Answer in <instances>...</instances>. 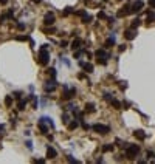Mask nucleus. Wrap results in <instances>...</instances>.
Segmentation results:
<instances>
[{"label": "nucleus", "mask_w": 155, "mask_h": 164, "mask_svg": "<svg viewBox=\"0 0 155 164\" xmlns=\"http://www.w3.org/2000/svg\"><path fill=\"white\" fill-rule=\"evenodd\" d=\"M123 147L126 149V155H127L129 159H133L138 153H140V146H137V144H129V142H124Z\"/></svg>", "instance_id": "nucleus-1"}, {"label": "nucleus", "mask_w": 155, "mask_h": 164, "mask_svg": "<svg viewBox=\"0 0 155 164\" xmlns=\"http://www.w3.org/2000/svg\"><path fill=\"white\" fill-rule=\"evenodd\" d=\"M95 56L98 57V64H101V65H106V64H107V60L112 57V56H110V53H109V51H106L104 48L98 50V51L95 53Z\"/></svg>", "instance_id": "nucleus-2"}, {"label": "nucleus", "mask_w": 155, "mask_h": 164, "mask_svg": "<svg viewBox=\"0 0 155 164\" xmlns=\"http://www.w3.org/2000/svg\"><path fill=\"white\" fill-rule=\"evenodd\" d=\"M91 129L95 130V132H98V133H101V135H107L109 132H110V127L109 125H104V124H93L91 125Z\"/></svg>", "instance_id": "nucleus-3"}, {"label": "nucleus", "mask_w": 155, "mask_h": 164, "mask_svg": "<svg viewBox=\"0 0 155 164\" xmlns=\"http://www.w3.org/2000/svg\"><path fill=\"white\" fill-rule=\"evenodd\" d=\"M50 62V53L47 50H40L39 51V64L40 65H47Z\"/></svg>", "instance_id": "nucleus-4"}, {"label": "nucleus", "mask_w": 155, "mask_h": 164, "mask_svg": "<svg viewBox=\"0 0 155 164\" xmlns=\"http://www.w3.org/2000/svg\"><path fill=\"white\" fill-rule=\"evenodd\" d=\"M56 81H54V78L51 79V81H47V84L44 85V90H45V93H51V91L56 90Z\"/></svg>", "instance_id": "nucleus-5"}, {"label": "nucleus", "mask_w": 155, "mask_h": 164, "mask_svg": "<svg viewBox=\"0 0 155 164\" xmlns=\"http://www.w3.org/2000/svg\"><path fill=\"white\" fill-rule=\"evenodd\" d=\"M74 95H76V88L72 87V88L68 90V87L64 85V98H65V99H72Z\"/></svg>", "instance_id": "nucleus-6"}, {"label": "nucleus", "mask_w": 155, "mask_h": 164, "mask_svg": "<svg viewBox=\"0 0 155 164\" xmlns=\"http://www.w3.org/2000/svg\"><path fill=\"white\" fill-rule=\"evenodd\" d=\"M54 20H56V17H54V12H47V14L44 16V23L45 25H53Z\"/></svg>", "instance_id": "nucleus-7"}, {"label": "nucleus", "mask_w": 155, "mask_h": 164, "mask_svg": "<svg viewBox=\"0 0 155 164\" xmlns=\"http://www.w3.org/2000/svg\"><path fill=\"white\" fill-rule=\"evenodd\" d=\"M135 37H137L135 28H130V29H127V31H124V39L126 40H133Z\"/></svg>", "instance_id": "nucleus-8"}, {"label": "nucleus", "mask_w": 155, "mask_h": 164, "mask_svg": "<svg viewBox=\"0 0 155 164\" xmlns=\"http://www.w3.org/2000/svg\"><path fill=\"white\" fill-rule=\"evenodd\" d=\"M133 136H135L137 139H140V141H144L146 138H147V135H146L143 130H135V132H133Z\"/></svg>", "instance_id": "nucleus-9"}, {"label": "nucleus", "mask_w": 155, "mask_h": 164, "mask_svg": "<svg viewBox=\"0 0 155 164\" xmlns=\"http://www.w3.org/2000/svg\"><path fill=\"white\" fill-rule=\"evenodd\" d=\"M56 156H57V152L53 149L51 146H48V147H47V158H50V159H54Z\"/></svg>", "instance_id": "nucleus-10"}, {"label": "nucleus", "mask_w": 155, "mask_h": 164, "mask_svg": "<svg viewBox=\"0 0 155 164\" xmlns=\"http://www.w3.org/2000/svg\"><path fill=\"white\" fill-rule=\"evenodd\" d=\"M130 8H132V12H140L141 9H143V2L138 0V2H135V5L130 6Z\"/></svg>", "instance_id": "nucleus-11"}, {"label": "nucleus", "mask_w": 155, "mask_h": 164, "mask_svg": "<svg viewBox=\"0 0 155 164\" xmlns=\"http://www.w3.org/2000/svg\"><path fill=\"white\" fill-rule=\"evenodd\" d=\"M37 124H39V129H40V133H42V135H48V127L44 124V121H39Z\"/></svg>", "instance_id": "nucleus-12"}, {"label": "nucleus", "mask_w": 155, "mask_h": 164, "mask_svg": "<svg viewBox=\"0 0 155 164\" xmlns=\"http://www.w3.org/2000/svg\"><path fill=\"white\" fill-rule=\"evenodd\" d=\"M115 43H116V40H115V36H112L110 39H107V40H106V43H104V48H110V47H113Z\"/></svg>", "instance_id": "nucleus-13"}, {"label": "nucleus", "mask_w": 155, "mask_h": 164, "mask_svg": "<svg viewBox=\"0 0 155 164\" xmlns=\"http://www.w3.org/2000/svg\"><path fill=\"white\" fill-rule=\"evenodd\" d=\"M27 104H28V99H20L19 104H17V108H19L20 112H23L25 108H27Z\"/></svg>", "instance_id": "nucleus-14"}, {"label": "nucleus", "mask_w": 155, "mask_h": 164, "mask_svg": "<svg viewBox=\"0 0 155 164\" xmlns=\"http://www.w3.org/2000/svg\"><path fill=\"white\" fill-rule=\"evenodd\" d=\"M84 71H85V73H93V65L91 64H84Z\"/></svg>", "instance_id": "nucleus-15"}, {"label": "nucleus", "mask_w": 155, "mask_h": 164, "mask_svg": "<svg viewBox=\"0 0 155 164\" xmlns=\"http://www.w3.org/2000/svg\"><path fill=\"white\" fill-rule=\"evenodd\" d=\"M110 104H112V105H113L115 108H118V110H119V108H123V104H121L119 101H116V99H112V101H110Z\"/></svg>", "instance_id": "nucleus-16"}, {"label": "nucleus", "mask_w": 155, "mask_h": 164, "mask_svg": "<svg viewBox=\"0 0 155 164\" xmlns=\"http://www.w3.org/2000/svg\"><path fill=\"white\" fill-rule=\"evenodd\" d=\"M85 112H87V113H95L96 108H95L93 104H87V105H85Z\"/></svg>", "instance_id": "nucleus-17"}, {"label": "nucleus", "mask_w": 155, "mask_h": 164, "mask_svg": "<svg viewBox=\"0 0 155 164\" xmlns=\"http://www.w3.org/2000/svg\"><path fill=\"white\" fill-rule=\"evenodd\" d=\"M79 127V121H72V122L68 124V130H74Z\"/></svg>", "instance_id": "nucleus-18"}, {"label": "nucleus", "mask_w": 155, "mask_h": 164, "mask_svg": "<svg viewBox=\"0 0 155 164\" xmlns=\"http://www.w3.org/2000/svg\"><path fill=\"white\" fill-rule=\"evenodd\" d=\"M112 150H113V146H112V144H104V146H102V152H104V153L112 152Z\"/></svg>", "instance_id": "nucleus-19"}, {"label": "nucleus", "mask_w": 155, "mask_h": 164, "mask_svg": "<svg viewBox=\"0 0 155 164\" xmlns=\"http://www.w3.org/2000/svg\"><path fill=\"white\" fill-rule=\"evenodd\" d=\"M82 23H91V16L90 14H85V16H84V17H82Z\"/></svg>", "instance_id": "nucleus-20"}, {"label": "nucleus", "mask_w": 155, "mask_h": 164, "mask_svg": "<svg viewBox=\"0 0 155 164\" xmlns=\"http://www.w3.org/2000/svg\"><path fill=\"white\" fill-rule=\"evenodd\" d=\"M79 47H81V40H79V39H76V40L72 42V48H73V50H78Z\"/></svg>", "instance_id": "nucleus-21"}, {"label": "nucleus", "mask_w": 155, "mask_h": 164, "mask_svg": "<svg viewBox=\"0 0 155 164\" xmlns=\"http://www.w3.org/2000/svg\"><path fill=\"white\" fill-rule=\"evenodd\" d=\"M72 12H74V9H73L72 6H67L65 9H64V12H62V14H64V16H70Z\"/></svg>", "instance_id": "nucleus-22"}, {"label": "nucleus", "mask_w": 155, "mask_h": 164, "mask_svg": "<svg viewBox=\"0 0 155 164\" xmlns=\"http://www.w3.org/2000/svg\"><path fill=\"white\" fill-rule=\"evenodd\" d=\"M140 25H141V19H138V17H137V19L132 22V28H138Z\"/></svg>", "instance_id": "nucleus-23"}, {"label": "nucleus", "mask_w": 155, "mask_h": 164, "mask_svg": "<svg viewBox=\"0 0 155 164\" xmlns=\"http://www.w3.org/2000/svg\"><path fill=\"white\" fill-rule=\"evenodd\" d=\"M146 19H147V23L154 22V20H155V14H154V12H147V17H146Z\"/></svg>", "instance_id": "nucleus-24"}, {"label": "nucleus", "mask_w": 155, "mask_h": 164, "mask_svg": "<svg viewBox=\"0 0 155 164\" xmlns=\"http://www.w3.org/2000/svg\"><path fill=\"white\" fill-rule=\"evenodd\" d=\"M68 121H70V115H68V113H64V115H62V122L68 124Z\"/></svg>", "instance_id": "nucleus-25"}, {"label": "nucleus", "mask_w": 155, "mask_h": 164, "mask_svg": "<svg viewBox=\"0 0 155 164\" xmlns=\"http://www.w3.org/2000/svg\"><path fill=\"white\" fill-rule=\"evenodd\" d=\"M84 53H85V50H79V48H78V51L74 53V57H76V59H79V57H81Z\"/></svg>", "instance_id": "nucleus-26"}, {"label": "nucleus", "mask_w": 155, "mask_h": 164, "mask_svg": "<svg viewBox=\"0 0 155 164\" xmlns=\"http://www.w3.org/2000/svg\"><path fill=\"white\" fill-rule=\"evenodd\" d=\"M11 104H12V98H11V96H6V98H5V105L9 107Z\"/></svg>", "instance_id": "nucleus-27"}, {"label": "nucleus", "mask_w": 155, "mask_h": 164, "mask_svg": "<svg viewBox=\"0 0 155 164\" xmlns=\"http://www.w3.org/2000/svg\"><path fill=\"white\" fill-rule=\"evenodd\" d=\"M87 12L84 11V9H81V11H74V16H78V17H84Z\"/></svg>", "instance_id": "nucleus-28"}, {"label": "nucleus", "mask_w": 155, "mask_h": 164, "mask_svg": "<svg viewBox=\"0 0 155 164\" xmlns=\"http://www.w3.org/2000/svg\"><path fill=\"white\" fill-rule=\"evenodd\" d=\"M104 99H106L107 102H110V101L113 99V98H112V95H110V93H104Z\"/></svg>", "instance_id": "nucleus-29"}, {"label": "nucleus", "mask_w": 155, "mask_h": 164, "mask_svg": "<svg viewBox=\"0 0 155 164\" xmlns=\"http://www.w3.org/2000/svg\"><path fill=\"white\" fill-rule=\"evenodd\" d=\"M59 60H61V62H62V64H65V65H67V67H70V62H68V60H67V59H65V57H64V56H61V59H59Z\"/></svg>", "instance_id": "nucleus-30"}, {"label": "nucleus", "mask_w": 155, "mask_h": 164, "mask_svg": "<svg viewBox=\"0 0 155 164\" xmlns=\"http://www.w3.org/2000/svg\"><path fill=\"white\" fill-rule=\"evenodd\" d=\"M12 96H14L16 99H20V98H22V93H20V91H14V93H12Z\"/></svg>", "instance_id": "nucleus-31"}, {"label": "nucleus", "mask_w": 155, "mask_h": 164, "mask_svg": "<svg viewBox=\"0 0 155 164\" xmlns=\"http://www.w3.org/2000/svg\"><path fill=\"white\" fill-rule=\"evenodd\" d=\"M98 19H107V16L104 14L102 11H99V12H98Z\"/></svg>", "instance_id": "nucleus-32"}, {"label": "nucleus", "mask_w": 155, "mask_h": 164, "mask_svg": "<svg viewBox=\"0 0 155 164\" xmlns=\"http://www.w3.org/2000/svg\"><path fill=\"white\" fill-rule=\"evenodd\" d=\"M27 39H28L27 36H17V37H16V40H20V42H23V40H27Z\"/></svg>", "instance_id": "nucleus-33"}, {"label": "nucleus", "mask_w": 155, "mask_h": 164, "mask_svg": "<svg viewBox=\"0 0 155 164\" xmlns=\"http://www.w3.org/2000/svg\"><path fill=\"white\" fill-rule=\"evenodd\" d=\"M59 45H61L62 48H67V45H68V42H67V40H61V42H59Z\"/></svg>", "instance_id": "nucleus-34"}, {"label": "nucleus", "mask_w": 155, "mask_h": 164, "mask_svg": "<svg viewBox=\"0 0 155 164\" xmlns=\"http://www.w3.org/2000/svg\"><path fill=\"white\" fill-rule=\"evenodd\" d=\"M25 144H27V149H28V150H33V142H31V141H27Z\"/></svg>", "instance_id": "nucleus-35"}, {"label": "nucleus", "mask_w": 155, "mask_h": 164, "mask_svg": "<svg viewBox=\"0 0 155 164\" xmlns=\"http://www.w3.org/2000/svg\"><path fill=\"white\" fill-rule=\"evenodd\" d=\"M48 73H50V76H51V78H54V76H56V70H54V68H50V71H48Z\"/></svg>", "instance_id": "nucleus-36"}, {"label": "nucleus", "mask_w": 155, "mask_h": 164, "mask_svg": "<svg viewBox=\"0 0 155 164\" xmlns=\"http://www.w3.org/2000/svg\"><path fill=\"white\" fill-rule=\"evenodd\" d=\"M67 159H68V161H70V163H79V161H78V159H74V158L72 156V155H68V158H67Z\"/></svg>", "instance_id": "nucleus-37"}, {"label": "nucleus", "mask_w": 155, "mask_h": 164, "mask_svg": "<svg viewBox=\"0 0 155 164\" xmlns=\"http://www.w3.org/2000/svg\"><path fill=\"white\" fill-rule=\"evenodd\" d=\"M82 129H84V130H89V129H90V125L87 124V122H82Z\"/></svg>", "instance_id": "nucleus-38"}, {"label": "nucleus", "mask_w": 155, "mask_h": 164, "mask_svg": "<svg viewBox=\"0 0 155 164\" xmlns=\"http://www.w3.org/2000/svg\"><path fill=\"white\" fill-rule=\"evenodd\" d=\"M149 6H150V8H154V9H155V0H149Z\"/></svg>", "instance_id": "nucleus-39"}, {"label": "nucleus", "mask_w": 155, "mask_h": 164, "mask_svg": "<svg viewBox=\"0 0 155 164\" xmlns=\"http://www.w3.org/2000/svg\"><path fill=\"white\" fill-rule=\"evenodd\" d=\"M115 23V17H109V25H113Z\"/></svg>", "instance_id": "nucleus-40"}, {"label": "nucleus", "mask_w": 155, "mask_h": 164, "mask_svg": "<svg viewBox=\"0 0 155 164\" xmlns=\"http://www.w3.org/2000/svg\"><path fill=\"white\" fill-rule=\"evenodd\" d=\"M37 105H39V101L34 98V104H33V108H37Z\"/></svg>", "instance_id": "nucleus-41"}, {"label": "nucleus", "mask_w": 155, "mask_h": 164, "mask_svg": "<svg viewBox=\"0 0 155 164\" xmlns=\"http://www.w3.org/2000/svg\"><path fill=\"white\" fill-rule=\"evenodd\" d=\"M78 78H79V79H85L87 76H85V74H84V73H79V74H78Z\"/></svg>", "instance_id": "nucleus-42"}, {"label": "nucleus", "mask_w": 155, "mask_h": 164, "mask_svg": "<svg viewBox=\"0 0 155 164\" xmlns=\"http://www.w3.org/2000/svg\"><path fill=\"white\" fill-rule=\"evenodd\" d=\"M17 28L19 29H25V25L23 23H17Z\"/></svg>", "instance_id": "nucleus-43"}, {"label": "nucleus", "mask_w": 155, "mask_h": 164, "mask_svg": "<svg viewBox=\"0 0 155 164\" xmlns=\"http://www.w3.org/2000/svg\"><path fill=\"white\" fill-rule=\"evenodd\" d=\"M118 50H119V51H126V45H119Z\"/></svg>", "instance_id": "nucleus-44"}, {"label": "nucleus", "mask_w": 155, "mask_h": 164, "mask_svg": "<svg viewBox=\"0 0 155 164\" xmlns=\"http://www.w3.org/2000/svg\"><path fill=\"white\" fill-rule=\"evenodd\" d=\"M85 54H87V57H89V59H91V56H93V53H90V51H85Z\"/></svg>", "instance_id": "nucleus-45"}, {"label": "nucleus", "mask_w": 155, "mask_h": 164, "mask_svg": "<svg viewBox=\"0 0 155 164\" xmlns=\"http://www.w3.org/2000/svg\"><path fill=\"white\" fill-rule=\"evenodd\" d=\"M129 105H130L129 102H123V107H124V108H129Z\"/></svg>", "instance_id": "nucleus-46"}, {"label": "nucleus", "mask_w": 155, "mask_h": 164, "mask_svg": "<svg viewBox=\"0 0 155 164\" xmlns=\"http://www.w3.org/2000/svg\"><path fill=\"white\" fill-rule=\"evenodd\" d=\"M0 3H2V5H6V3H8V0H0Z\"/></svg>", "instance_id": "nucleus-47"}, {"label": "nucleus", "mask_w": 155, "mask_h": 164, "mask_svg": "<svg viewBox=\"0 0 155 164\" xmlns=\"http://www.w3.org/2000/svg\"><path fill=\"white\" fill-rule=\"evenodd\" d=\"M3 130H5V127H3V125L0 124V132H3Z\"/></svg>", "instance_id": "nucleus-48"}, {"label": "nucleus", "mask_w": 155, "mask_h": 164, "mask_svg": "<svg viewBox=\"0 0 155 164\" xmlns=\"http://www.w3.org/2000/svg\"><path fill=\"white\" fill-rule=\"evenodd\" d=\"M42 0H33V3H40Z\"/></svg>", "instance_id": "nucleus-49"}, {"label": "nucleus", "mask_w": 155, "mask_h": 164, "mask_svg": "<svg viewBox=\"0 0 155 164\" xmlns=\"http://www.w3.org/2000/svg\"><path fill=\"white\" fill-rule=\"evenodd\" d=\"M104 2H109V0H104Z\"/></svg>", "instance_id": "nucleus-50"}, {"label": "nucleus", "mask_w": 155, "mask_h": 164, "mask_svg": "<svg viewBox=\"0 0 155 164\" xmlns=\"http://www.w3.org/2000/svg\"><path fill=\"white\" fill-rule=\"evenodd\" d=\"M119 2H123V0H119Z\"/></svg>", "instance_id": "nucleus-51"}]
</instances>
